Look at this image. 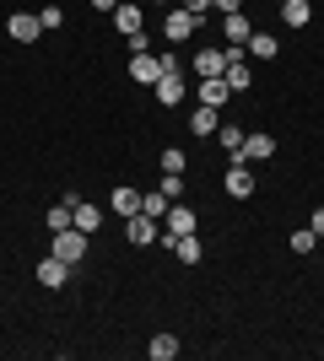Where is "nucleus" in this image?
Wrapping results in <instances>:
<instances>
[{
    "instance_id": "nucleus-17",
    "label": "nucleus",
    "mask_w": 324,
    "mask_h": 361,
    "mask_svg": "<svg viewBox=\"0 0 324 361\" xmlns=\"http://www.w3.org/2000/svg\"><path fill=\"white\" fill-rule=\"evenodd\" d=\"M227 71V49H200L195 54V75H222Z\"/></svg>"
},
{
    "instance_id": "nucleus-13",
    "label": "nucleus",
    "mask_w": 324,
    "mask_h": 361,
    "mask_svg": "<svg viewBox=\"0 0 324 361\" xmlns=\"http://www.w3.org/2000/svg\"><path fill=\"white\" fill-rule=\"evenodd\" d=\"M6 32H11L16 44H38V38H44V22H38V16H28V11H16L11 22H6Z\"/></svg>"
},
{
    "instance_id": "nucleus-36",
    "label": "nucleus",
    "mask_w": 324,
    "mask_h": 361,
    "mask_svg": "<svg viewBox=\"0 0 324 361\" xmlns=\"http://www.w3.org/2000/svg\"><path fill=\"white\" fill-rule=\"evenodd\" d=\"M211 6H216V0H211Z\"/></svg>"
},
{
    "instance_id": "nucleus-15",
    "label": "nucleus",
    "mask_w": 324,
    "mask_h": 361,
    "mask_svg": "<svg viewBox=\"0 0 324 361\" xmlns=\"http://www.w3.org/2000/svg\"><path fill=\"white\" fill-rule=\"evenodd\" d=\"M248 32H254V27H248V16H244V11H227V22H222V38H227V49H244V44H248Z\"/></svg>"
},
{
    "instance_id": "nucleus-2",
    "label": "nucleus",
    "mask_w": 324,
    "mask_h": 361,
    "mask_svg": "<svg viewBox=\"0 0 324 361\" xmlns=\"http://www.w3.org/2000/svg\"><path fill=\"white\" fill-rule=\"evenodd\" d=\"M162 221H168V238H189V232H200V211H195V205H184V200H173Z\"/></svg>"
},
{
    "instance_id": "nucleus-6",
    "label": "nucleus",
    "mask_w": 324,
    "mask_h": 361,
    "mask_svg": "<svg viewBox=\"0 0 324 361\" xmlns=\"http://www.w3.org/2000/svg\"><path fill=\"white\" fill-rule=\"evenodd\" d=\"M222 81H227L232 92H248V87H254V75H248V54H244V49H227V71H222Z\"/></svg>"
},
{
    "instance_id": "nucleus-25",
    "label": "nucleus",
    "mask_w": 324,
    "mask_h": 361,
    "mask_svg": "<svg viewBox=\"0 0 324 361\" xmlns=\"http://www.w3.org/2000/svg\"><path fill=\"white\" fill-rule=\"evenodd\" d=\"M114 211H119V216H136V211H140V195L119 183V189H114Z\"/></svg>"
},
{
    "instance_id": "nucleus-21",
    "label": "nucleus",
    "mask_w": 324,
    "mask_h": 361,
    "mask_svg": "<svg viewBox=\"0 0 324 361\" xmlns=\"http://www.w3.org/2000/svg\"><path fill=\"white\" fill-rule=\"evenodd\" d=\"M44 226H49V238H54V232H65V226H76V211H71V205H54V211H44Z\"/></svg>"
},
{
    "instance_id": "nucleus-22",
    "label": "nucleus",
    "mask_w": 324,
    "mask_h": 361,
    "mask_svg": "<svg viewBox=\"0 0 324 361\" xmlns=\"http://www.w3.org/2000/svg\"><path fill=\"white\" fill-rule=\"evenodd\" d=\"M146 356H152V361H173V356H179V340H173V334H152Z\"/></svg>"
},
{
    "instance_id": "nucleus-1",
    "label": "nucleus",
    "mask_w": 324,
    "mask_h": 361,
    "mask_svg": "<svg viewBox=\"0 0 324 361\" xmlns=\"http://www.w3.org/2000/svg\"><path fill=\"white\" fill-rule=\"evenodd\" d=\"M49 254L65 259V264L76 270L81 259H87V232H81V226H65V232H54V238H49Z\"/></svg>"
},
{
    "instance_id": "nucleus-7",
    "label": "nucleus",
    "mask_w": 324,
    "mask_h": 361,
    "mask_svg": "<svg viewBox=\"0 0 324 361\" xmlns=\"http://www.w3.org/2000/svg\"><path fill=\"white\" fill-rule=\"evenodd\" d=\"M124 238L136 243V248H152L157 243V221L146 211H136V216H124Z\"/></svg>"
},
{
    "instance_id": "nucleus-9",
    "label": "nucleus",
    "mask_w": 324,
    "mask_h": 361,
    "mask_svg": "<svg viewBox=\"0 0 324 361\" xmlns=\"http://www.w3.org/2000/svg\"><path fill=\"white\" fill-rule=\"evenodd\" d=\"M157 75H162V65H157V54H152V49L130 54V81H140V87H157Z\"/></svg>"
},
{
    "instance_id": "nucleus-23",
    "label": "nucleus",
    "mask_w": 324,
    "mask_h": 361,
    "mask_svg": "<svg viewBox=\"0 0 324 361\" xmlns=\"http://www.w3.org/2000/svg\"><path fill=\"white\" fill-rule=\"evenodd\" d=\"M244 135H248L244 124H222V130H216V140H222V146H227L232 157H238V151H244Z\"/></svg>"
},
{
    "instance_id": "nucleus-34",
    "label": "nucleus",
    "mask_w": 324,
    "mask_h": 361,
    "mask_svg": "<svg viewBox=\"0 0 324 361\" xmlns=\"http://www.w3.org/2000/svg\"><path fill=\"white\" fill-rule=\"evenodd\" d=\"M92 6H97V11H114V6H119V0H92Z\"/></svg>"
},
{
    "instance_id": "nucleus-26",
    "label": "nucleus",
    "mask_w": 324,
    "mask_h": 361,
    "mask_svg": "<svg viewBox=\"0 0 324 361\" xmlns=\"http://www.w3.org/2000/svg\"><path fill=\"white\" fill-rule=\"evenodd\" d=\"M313 248H319V232H313V226H297L292 232V254H313Z\"/></svg>"
},
{
    "instance_id": "nucleus-5",
    "label": "nucleus",
    "mask_w": 324,
    "mask_h": 361,
    "mask_svg": "<svg viewBox=\"0 0 324 361\" xmlns=\"http://www.w3.org/2000/svg\"><path fill=\"white\" fill-rule=\"evenodd\" d=\"M162 248H168L179 264H200V254H205V243H200V232H189V238H168L162 232Z\"/></svg>"
},
{
    "instance_id": "nucleus-11",
    "label": "nucleus",
    "mask_w": 324,
    "mask_h": 361,
    "mask_svg": "<svg viewBox=\"0 0 324 361\" xmlns=\"http://www.w3.org/2000/svg\"><path fill=\"white\" fill-rule=\"evenodd\" d=\"M189 92H195V97H200L205 108H222V103L232 97V87L222 81V75H200V87H189Z\"/></svg>"
},
{
    "instance_id": "nucleus-3",
    "label": "nucleus",
    "mask_w": 324,
    "mask_h": 361,
    "mask_svg": "<svg viewBox=\"0 0 324 361\" xmlns=\"http://www.w3.org/2000/svg\"><path fill=\"white\" fill-rule=\"evenodd\" d=\"M162 32H168V44H184V38L200 32V22H195L184 6H173V11H162Z\"/></svg>"
},
{
    "instance_id": "nucleus-10",
    "label": "nucleus",
    "mask_w": 324,
    "mask_h": 361,
    "mask_svg": "<svg viewBox=\"0 0 324 361\" xmlns=\"http://www.w3.org/2000/svg\"><path fill=\"white\" fill-rule=\"evenodd\" d=\"M32 275H38V286H44V291H60V286H65V275H71V264L49 254V259H38V270H32Z\"/></svg>"
},
{
    "instance_id": "nucleus-24",
    "label": "nucleus",
    "mask_w": 324,
    "mask_h": 361,
    "mask_svg": "<svg viewBox=\"0 0 324 361\" xmlns=\"http://www.w3.org/2000/svg\"><path fill=\"white\" fill-rule=\"evenodd\" d=\"M168 205H173V200L162 195V189H152V195H140V211L152 216V221H157V216H168Z\"/></svg>"
},
{
    "instance_id": "nucleus-16",
    "label": "nucleus",
    "mask_w": 324,
    "mask_h": 361,
    "mask_svg": "<svg viewBox=\"0 0 324 361\" xmlns=\"http://www.w3.org/2000/svg\"><path fill=\"white\" fill-rule=\"evenodd\" d=\"M216 130H222V114H216V108L200 103L195 114H189V135H200V140H205V135H216Z\"/></svg>"
},
{
    "instance_id": "nucleus-28",
    "label": "nucleus",
    "mask_w": 324,
    "mask_h": 361,
    "mask_svg": "<svg viewBox=\"0 0 324 361\" xmlns=\"http://www.w3.org/2000/svg\"><path fill=\"white\" fill-rule=\"evenodd\" d=\"M162 195H168V200H184V173H162Z\"/></svg>"
},
{
    "instance_id": "nucleus-20",
    "label": "nucleus",
    "mask_w": 324,
    "mask_h": 361,
    "mask_svg": "<svg viewBox=\"0 0 324 361\" xmlns=\"http://www.w3.org/2000/svg\"><path fill=\"white\" fill-rule=\"evenodd\" d=\"M76 226H81V232H87V238H92L97 226H103V211H97L92 200H76Z\"/></svg>"
},
{
    "instance_id": "nucleus-12",
    "label": "nucleus",
    "mask_w": 324,
    "mask_h": 361,
    "mask_svg": "<svg viewBox=\"0 0 324 361\" xmlns=\"http://www.w3.org/2000/svg\"><path fill=\"white\" fill-rule=\"evenodd\" d=\"M222 189H227L232 200H248V195H254V173H248V162H232L227 178H222Z\"/></svg>"
},
{
    "instance_id": "nucleus-31",
    "label": "nucleus",
    "mask_w": 324,
    "mask_h": 361,
    "mask_svg": "<svg viewBox=\"0 0 324 361\" xmlns=\"http://www.w3.org/2000/svg\"><path fill=\"white\" fill-rule=\"evenodd\" d=\"M184 11L195 16V22H205V11H211V0H184Z\"/></svg>"
},
{
    "instance_id": "nucleus-29",
    "label": "nucleus",
    "mask_w": 324,
    "mask_h": 361,
    "mask_svg": "<svg viewBox=\"0 0 324 361\" xmlns=\"http://www.w3.org/2000/svg\"><path fill=\"white\" fill-rule=\"evenodd\" d=\"M157 65H162V75H184V60H179L173 49H162V54H157Z\"/></svg>"
},
{
    "instance_id": "nucleus-35",
    "label": "nucleus",
    "mask_w": 324,
    "mask_h": 361,
    "mask_svg": "<svg viewBox=\"0 0 324 361\" xmlns=\"http://www.w3.org/2000/svg\"><path fill=\"white\" fill-rule=\"evenodd\" d=\"M157 6H162V11H168V6H173V0H157Z\"/></svg>"
},
{
    "instance_id": "nucleus-4",
    "label": "nucleus",
    "mask_w": 324,
    "mask_h": 361,
    "mask_svg": "<svg viewBox=\"0 0 324 361\" xmlns=\"http://www.w3.org/2000/svg\"><path fill=\"white\" fill-rule=\"evenodd\" d=\"M276 157V135H265V130H248L244 135V151L232 157V162H270Z\"/></svg>"
},
{
    "instance_id": "nucleus-30",
    "label": "nucleus",
    "mask_w": 324,
    "mask_h": 361,
    "mask_svg": "<svg viewBox=\"0 0 324 361\" xmlns=\"http://www.w3.org/2000/svg\"><path fill=\"white\" fill-rule=\"evenodd\" d=\"M38 22H44V32H54V27L65 22V11H60V6H44V11H38Z\"/></svg>"
},
{
    "instance_id": "nucleus-33",
    "label": "nucleus",
    "mask_w": 324,
    "mask_h": 361,
    "mask_svg": "<svg viewBox=\"0 0 324 361\" xmlns=\"http://www.w3.org/2000/svg\"><path fill=\"white\" fill-rule=\"evenodd\" d=\"M308 226H313V232H319V238H324V205H319V211L308 216Z\"/></svg>"
},
{
    "instance_id": "nucleus-32",
    "label": "nucleus",
    "mask_w": 324,
    "mask_h": 361,
    "mask_svg": "<svg viewBox=\"0 0 324 361\" xmlns=\"http://www.w3.org/2000/svg\"><path fill=\"white\" fill-rule=\"evenodd\" d=\"M244 6H248V0H216V11H222V16H227V11H244Z\"/></svg>"
},
{
    "instance_id": "nucleus-14",
    "label": "nucleus",
    "mask_w": 324,
    "mask_h": 361,
    "mask_svg": "<svg viewBox=\"0 0 324 361\" xmlns=\"http://www.w3.org/2000/svg\"><path fill=\"white\" fill-rule=\"evenodd\" d=\"M152 92H157V103H162V108H179L189 87H184V75H157V87H152Z\"/></svg>"
},
{
    "instance_id": "nucleus-8",
    "label": "nucleus",
    "mask_w": 324,
    "mask_h": 361,
    "mask_svg": "<svg viewBox=\"0 0 324 361\" xmlns=\"http://www.w3.org/2000/svg\"><path fill=\"white\" fill-rule=\"evenodd\" d=\"M108 16H114V27H119L124 38H136V32H146V27H140L146 16H140V6H136V0H119V6H114Z\"/></svg>"
},
{
    "instance_id": "nucleus-27",
    "label": "nucleus",
    "mask_w": 324,
    "mask_h": 361,
    "mask_svg": "<svg viewBox=\"0 0 324 361\" xmlns=\"http://www.w3.org/2000/svg\"><path fill=\"white\" fill-rule=\"evenodd\" d=\"M184 167H189V157H184L179 146H168V151H162V173H184Z\"/></svg>"
},
{
    "instance_id": "nucleus-19",
    "label": "nucleus",
    "mask_w": 324,
    "mask_h": 361,
    "mask_svg": "<svg viewBox=\"0 0 324 361\" xmlns=\"http://www.w3.org/2000/svg\"><path fill=\"white\" fill-rule=\"evenodd\" d=\"M308 16H313L308 0H281V22L287 27H308Z\"/></svg>"
},
{
    "instance_id": "nucleus-18",
    "label": "nucleus",
    "mask_w": 324,
    "mask_h": 361,
    "mask_svg": "<svg viewBox=\"0 0 324 361\" xmlns=\"http://www.w3.org/2000/svg\"><path fill=\"white\" fill-rule=\"evenodd\" d=\"M248 54H254V60H276L281 54V44H276V32H248Z\"/></svg>"
}]
</instances>
